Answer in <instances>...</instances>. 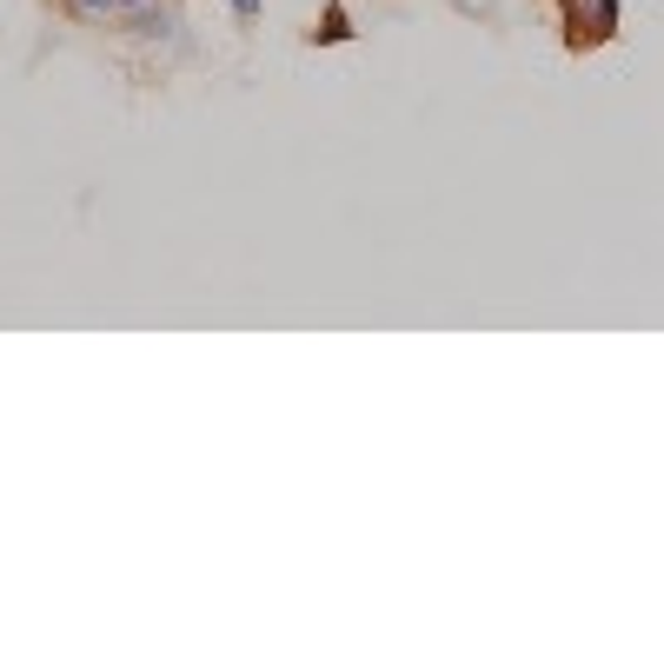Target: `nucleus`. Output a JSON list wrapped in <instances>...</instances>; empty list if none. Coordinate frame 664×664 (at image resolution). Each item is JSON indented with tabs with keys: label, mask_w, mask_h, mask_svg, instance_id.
Segmentation results:
<instances>
[{
	"label": "nucleus",
	"mask_w": 664,
	"mask_h": 664,
	"mask_svg": "<svg viewBox=\"0 0 664 664\" xmlns=\"http://www.w3.org/2000/svg\"><path fill=\"white\" fill-rule=\"evenodd\" d=\"M618 27V0H571V34L578 40H605Z\"/></svg>",
	"instance_id": "1"
},
{
	"label": "nucleus",
	"mask_w": 664,
	"mask_h": 664,
	"mask_svg": "<svg viewBox=\"0 0 664 664\" xmlns=\"http://www.w3.org/2000/svg\"><path fill=\"white\" fill-rule=\"evenodd\" d=\"M319 40H346V14H340V8H325V27H319Z\"/></svg>",
	"instance_id": "2"
},
{
	"label": "nucleus",
	"mask_w": 664,
	"mask_h": 664,
	"mask_svg": "<svg viewBox=\"0 0 664 664\" xmlns=\"http://www.w3.org/2000/svg\"><path fill=\"white\" fill-rule=\"evenodd\" d=\"M233 14H239V21H253V14H260V0H233Z\"/></svg>",
	"instance_id": "3"
},
{
	"label": "nucleus",
	"mask_w": 664,
	"mask_h": 664,
	"mask_svg": "<svg viewBox=\"0 0 664 664\" xmlns=\"http://www.w3.org/2000/svg\"><path fill=\"white\" fill-rule=\"evenodd\" d=\"M80 8H87V14H114V0H80Z\"/></svg>",
	"instance_id": "4"
},
{
	"label": "nucleus",
	"mask_w": 664,
	"mask_h": 664,
	"mask_svg": "<svg viewBox=\"0 0 664 664\" xmlns=\"http://www.w3.org/2000/svg\"><path fill=\"white\" fill-rule=\"evenodd\" d=\"M114 8H146V0H114Z\"/></svg>",
	"instance_id": "5"
}]
</instances>
